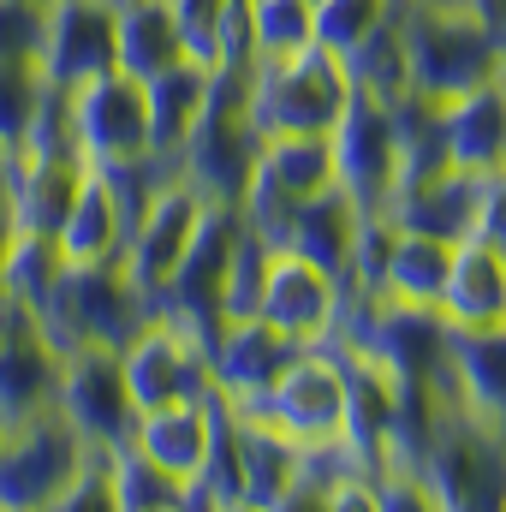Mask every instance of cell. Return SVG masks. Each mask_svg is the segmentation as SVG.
<instances>
[{
  "mask_svg": "<svg viewBox=\"0 0 506 512\" xmlns=\"http://www.w3.org/2000/svg\"><path fill=\"white\" fill-rule=\"evenodd\" d=\"M411 465L429 483L435 512H506V429L447 387V364L429 382V423Z\"/></svg>",
  "mask_w": 506,
  "mask_h": 512,
  "instance_id": "cell-1",
  "label": "cell"
},
{
  "mask_svg": "<svg viewBox=\"0 0 506 512\" xmlns=\"http://www.w3.org/2000/svg\"><path fill=\"white\" fill-rule=\"evenodd\" d=\"M399 18H405V66H411L417 102L441 108L477 84H495L501 36L483 24L477 6H411V0H399Z\"/></svg>",
  "mask_w": 506,
  "mask_h": 512,
  "instance_id": "cell-2",
  "label": "cell"
},
{
  "mask_svg": "<svg viewBox=\"0 0 506 512\" xmlns=\"http://www.w3.org/2000/svg\"><path fill=\"white\" fill-rule=\"evenodd\" d=\"M256 126H251V66H221L203 120L191 126L185 149L173 155V173L203 203H239L256 173Z\"/></svg>",
  "mask_w": 506,
  "mask_h": 512,
  "instance_id": "cell-3",
  "label": "cell"
},
{
  "mask_svg": "<svg viewBox=\"0 0 506 512\" xmlns=\"http://www.w3.org/2000/svg\"><path fill=\"white\" fill-rule=\"evenodd\" d=\"M352 72L334 48H304L286 60H251V126L256 137L274 131H334L352 108Z\"/></svg>",
  "mask_w": 506,
  "mask_h": 512,
  "instance_id": "cell-4",
  "label": "cell"
},
{
  "mask_svg": "<svg viewBox=\"0 0 506 512\" xmlns=\"http://www.w3.org/2000/svg\"><path fill=\"white\" fill-rule=\"evenodd\" d=\"M233 411L268 417L298 447H346V435H352V393H346L340 352L328 340L298 346L292 364L274 376V387L262 399H251V405H233Z\"/></svg>",
  "mask_w": 506,
  "mask_h": 512,
  "instance_id": "cell-5",
  "label": "cell"
},
{
  "mask_svg": "<svg viewBox=\"0 0 506 512\" xmlns=\"http://www.w3.org/2000/svg\"><path fill=\"white\" fill-rule=\"evenodd\" d=\"M36 322L60 352L90 346V340L96 346H126L149 322V304L131 292L120 262H102V268H66L60 286L48 292V304L36 310Z\"/></svg>",
  "mask_w": 506,
  "mask_h": 512,
  "instance_id": "cell-6",
  "label": "cell"
},
{
  "mask_svg": "<svg viewBox=\"0 0 506 512\" xmlns=\"http://www.w3.org/2000/svg\"><path fill=\"white\" fill-rule=\"evenodd\" d=\"M84 453L90 441L60 411L0 429V512H60Z\"/></svg>",
  "mask_w": 506,
  "mask_h": 512,
  "instance_id": "cell-7",
  "label": "cell"
},
{
  "mask_svg": "<svg viewBox=\"0 0 506 512\" xmlns=\"http://www.w3.org/2000/svg\"><path fill=\"white\" fill-rule=\"evenodd\" d=\"M203 197L179 179V173H161L155 179V191L143 197V209L131 215L126 227V251H120V274L131 280V292L155 310V298L167 292V280H173V268L185 262V245L197 239V227H203Z\"/></svg>",
  "mask_w": 506,
  "mask_h": 512,
  "instance_id": "cell-8",
  "label": "cell"
},
{
  "mask_svg": "<svg viewBox=\"0 0 506 512\" xmlns=\"http://www.w3.org/2000/svg\"><path fill=\"white\" fill-rule=\"evenodd\" d=\"M66 120H72V149L84 167L114 173L155 161L149 155V108H143V84L131 72H102L90 84H78L66 96Z\"/></svg>",
  "mask_w": 506,
  "mask_h": 512,
  "instance_id": "cell-9",
  "label": "cell"
},
{
  "mask_svg": "<svg viewBox=\"0 0 506 512\" xmlns=\"http://www.w3.org/2000/svg\"><path fill=\"white\" fill-rule=\"evenodd\" d=\"M54 411L90 441V447H126L137 405H131L126 370H120V346H72L60 352V399Z\"/></svg>",
  "mask_w": 506,
  "mask_h": 512,
  "instance_id": "cell-10",
  "label": "cell"
},
{
  "mask_svg": "<svg viewBox=\"0 0 506 512\" xmlns=\"http://www.w3.org/2000/svg\"><path fill=\"white\" fill-rule=\"evenodd\" d=\"M328 143H334V185L364 215H381L399 179V108L352 96V108L328 131Z\"/></svg>",
  "mask_w": 506,
  "mask_h": 512,
  "instance_id": "cell-11",
  "label": "cell"
},
{
  "mask_svg": "<svg viewBox=\"0 0 506 512\" xmlns=\"http://www.w3.org/2000/svg\"><path fill=\"white\" fill-rule=\"evenodd\" d=\"M114 6L120 0H48L42 18V84L72 96L78 84L120 72V48H114Z\"/></svg>",
  "mask_w": 506,
  "mask_h": 512,
  "instance_id": "cell-12",
  "label": "cell"
},
{
  "mask_svg": "<svg viewBox=\"0 0 506 512\" xmlns=\"http://www.w3.org/2000/svg\"><path fill=\"white\" fill-rule=\"evenodd\" d=\"M340 304H346V286L328 268H316L310 256H298V251L268 256V274H262V292H256V316L274 334H286L298 346H316V340L334 334Z\"/></svg>",
  "mask_w": 506,
  "mask_h": 512,
  "instance_id": "cell-13",
  "label": "cell"
},
{
  "mask_svg": "<svg viewBox=\"0 0 506 512\" xmlns=\"http://www.w3.org/2000/svg\"><path fill=\"white\" fill-rule=\"evenodd\" d=\"M215 435H221V393L167 399V405L137 411V423H131V447L185 489L203 477V465L215 453Z\"/></svg>",
  "mask_w": 506,
  "mask_h": 512,
  "instance_id": "cell-14",
  "label": "cell"
},
{
  "mask_svg": "<svg viewBox=\"0 0 506 512\" xmlns=\"http://www.w3.org/2000/svg\"><path fill=\"white\" fill-rule=\"evenodd\" d=\"M120 370H126V387H131V405L137 411L167 405V399H191V393H215L209 358L179 328H167L161 316H149L126 346H120Z\"/></svg>",
  "mask_w": 506,
  "mask_h": 512,
  "instance_id": "cell-15",
  "label": "cell"
},
{
  "mask_svg": "<svg viewBox=\"0 0 506 512\" xmlns=\"http://www.w3.org/2000/svg\"><path fill=\"white\" fill-rule=\"evenodd\" d=\"M292 352H298V340H286V334H274L262 316H239V322H227L221 334H215V346H209V382L215 393L227 399V405H251L262 399L274 376L292 364Z\"/></svg>",
  "mask_w": 506,
  "mask_h": 512,
  "instance_id": "cell-16",
  "label": "cell"
},
{
  "mask_svg": "<svg viewBox=\"0 0 506 512\" xmlns=\"http://www.w3.org/2000/svg\"><path fill=\"white\" fill-rule=\"evenodd\" d=\"M477 203H483V173L447 161L441 173H429V179H417L411 191H399L381 215H387L393 227H411V233H429V239L459 245V239L477 233Z\"/></svg>",
  "mask_w": 506,
  "mask_h": 512,
  "instance_id": "cell-17",
  "label": "cell"
},
{
  "mask_svg": "<svg viewBox=\"0 0 506 512\" xmlns=\"http://www.w3.org/2000/svg\"><path fill=\"white\" fill-rule=\"evenodd\" d=\"M126 227H131L126 197L108 185V173L84 167V179H78V191H72V209H66V221L54 227V245L66 256V268H102V262H120Z\"/></svg>",
  "mask_w": 506,
  "mask_h": 512,
  "instance_id": "cell-18",
  "label": "cell"
},
{
  "mask_svg": "<svg viewBox=\"0 0 506 512\" xmlns=\"http://www.w3.org/2000/svg\"><path fill=\"white\" fill-rule=\"evenodd\" d=\"M6 167V203H12V227L24 233H54L72 209V191L84 179V161L72 149H42V155H12Z\"/></svg>",
  "mask_w": 506,
  "mask_h": 512,
  "instance_id": "cell-19",
  "label": "cell"
},
{
  "mask_svg": "<svg viewBox=\"0 0 506 512\" xmlns=\"http://www.w3.org/2000/svg\"><path fill=\"white\" fill-rule=\"evenodd\" d=\"M435 316L453 334H465V328H501L506 322V256L495 245H483V239H459Z\"/></svg>",
  "mask_w": 506,
  "mask_h": 512,
  "instance_id": "cell-20",
  "label": "cell"
},
{
  "mask_svg": "<svg viewBox=\"0 0 506 512\" xmlns=\"http://www.w3.org/2000/svg\"><path fill=\"white\" fill-rule=\"evenodd\" d=\"M137 84H143V108H149V155L173 173V155L185 149L191 126H197L203 108H209L215 72L197 66V60H173V66H161L155 78H137Z\"/></svg>",
  "mask_w": 506,
  "mask_h": 512,
  "instance_id": "cell-21",
  "label": "cell"
},
{
  "mask_svg": "<svg viewBox=\"0 0 506 512\" xmlns=\"http://www.w3.org/2000/svg\"><path fill=\"white\" fill-rule=\"evenodd\" d=\"M227 405V399H221ZM227 435H233V459H239V477H245V512H274L286 483L298 477L304 465V447L286 441L268 417L256 411H233L227 405Z\"/></svg>",
  "mask_w": 506,
  "mask_h": 512,
  "instance_id": "cell-22",
  "label": "cell"
},
{
  "mask_svg": "<svg viewBox=\"0 0 506 512\" xmlns=\"http://www.w3.org/2000/svg\"><path fill=\"white\" fill-rule=\"evenodd\" d=\"M435 126L447 143V161L453 167H471V173H495L506 167V96L501 84H477L453 102L435 108Z\"/></svg>",
  "mask_w": 506,
  "mask_h": 512,
  "instance_id": "cell-23",
  "label": "cell"
},
{
  "mask_svg": "<svg viewBox=\"0 0 506 512\" xmlns=\"http://www.w3.org/2000/svg\"><path fill=\"white\" fill-rule=\"evenodd\" d=\"M447 387L489 423L506 429V322L501 328H447Z\"/></svg>",
  "mask_w": 506,
  "mask_h": 512,
  "instance_id": "cell-24",
  "label": "cell"
},
{
  "mask_svg": "<svg viewBox=\"0 0 506 512\" xmlns=\"http://www.w3.org/2000/svg\"><path fill=\"white\" fill-rule=\"evenodd\" d=\"M358 227H364V209L340 185H328V191H316V197L298 203L292 233H286V251L310 256L316 268H328L334 280H346L352 251H358Z\"/></svg>",
  "mask_w": 506,
  "mask_h": 512,
  "instance_id": "cell-25",
  "label": "cell"
},
{
  "mask_svg": "<svg viewBox=\"0 0 506 512\" xmlns=\"http://www.w3.org/2000/svg\"><path fill=\"white\" fill-rule=\"evenodd\" d=\"M447 268H453V245L447 239L393 227V251H387V268H381V298L387 304H411V310H435L441 286H447Z\"/></svg>",
  "mask_w": 506,
  "mask_h": 512,
  "instance_id": "cell-26",
  "label": "cell"
},
{
  "mask_svg": "<svg viewBox=\"0 0 506 512\" xmlns=\"http://www.w3.org/2000/svg\"><path fill=\"white\" fill-rule=\"evenodd\" d=\"M256 173L304 203L334 185V143L328 131H274L256 143Z\"/></svg>",
  "mask_w": 506,
  "mask_h": 512,
  "instance_id": "cell-27",
  "label": "cell"
},
{
  "mask_svg": "<svg viewBox=\"0 0 506 512\" xmlns=\"http://www.w3.org/2000/svg\"><path fill=\"white\" fill-rule=\"evenodd\" d=\"M114 48H120V72H131V78H155L161 66L185 60L173 6L167 0H120L114 6Z\"/></svg>",
  "mask_w": 506,
  "mask_h": 512,
  "instance_id": "cell-28",
  "label": "cell"
},
{
  "mask_svg": "<svg viewBox=\"0 0 506 512\" xmlns=\"http://www.w3.org/2000/svg\"><path fill=\"white\" fill-rule=\"evenodd\" d=\"M340 60H346V72H352V90H358V96L399 108V102L411 96V66H405V18H399V6L381 18L376 30L352 48V54H340Z\"/></svg>",
  "mask_w": 506,
  "mask_h": 512,
  "instance_id": "cell-29",
  "label": "cell"
},
{
  "mask_svg": "<svg viewBox=\"0 0 506 512\" xmlns=\"http://www.w3.org/2000/svg\"><path fill=\"white\" fill-rule=\"evenodd\" d=\"M60 274H66V256L54 245V233H12V251H6V280H0V292L18 304V310H42L48 304V292L60 286Z\"/></svg>",
  "mask_w": 506,
  "mask_h": 512,
  "instance_id": "cell-30",
  "label": "cell"
},
{
  "mask_svg": "<svg viewBox=\"0 0 506 512\" xmlns=\"http://www.w3.org/2000/svg\"><path fill=\"white\" fill-rule=\"evenodd\" d=\"M256 60H286L316 48V0H251Z\"/></svg>",
  "mask_w": 506,
  "mask_h": 512,
  "instance_id": "cell-31",
  "label": "cell"
},
{
  "mask_svg": "<svg viewBox=\"0 0 506 512\" xmlns=\"http://www.w3.org/2000/svg\"><path fill=\"white\" fill-rule=\"evenodd\" d=\"M42 102H48L42 66L36 60H0V161H12L24 149Z\"/></svg>",
  "mask_w": 506,
  "mask_h": 512,
  "instance_id": "cell-32",
  "label": "cell"
},
{
  "mask_svg": "<svg viewBox=\"0 0 506 512\" xmlns=\"http://www.w3.org/2000/svg\"><path fill=\"white\" fill-rule=\"evenodd\" d=\"M114 512H185V483H173L126 441L114 447Z\"/></svg>",
  "mask_w": 506,
  "mask_h": 512,
  "instance_id": "cell-33",
  "label": "cell"
},
{
  "mask_svg": "<svg viewBox=\"0 0 506 512\" xmlns=\"http://www.w3.org/2000/svg\"><path fill=\"white\" fill-rule=\"evenodd\" d=\"M399 0H316V42L334 54H352Z\"/></svg>",
  "mask_w": 506,
  "mask_h": 512,
  "instance_id": "cell-34",
  "label": "cell"
},
{
  "mask_svg": "<svg viewBox=\"0 0 506 512\" xmlns=\"http://www.w3.org/2000/svg\"><path fill=\"white\" fill-rule=\"evenodd\" d=\"M173 24H179V48L197 66H221V24H227V0H167Z\"/></svg>",
  "mask_w": 506,
  "mask_h": 512,
  "instance_id": "cell-35",
  "label": "cell"
},
{
  "mask_svg": "<svg viewBox=\"0 0 506 512\" xmlns=\"http://www.w3.org/2000/svg\"><path fill=\"white\" fill-rule=\"evenodd\" d=\"M42 0H0V60H36L42 54Z\"/></svg>",
  "mask_w": 506,
  "mask_h": 512,
  "instance_id": "cell-36",
  "label": "cell"
},
{
  "mask_svg": "<svg viewBox=\"0 0 506 512\" xmlns=\"http://www.w3.org/2000/svg\"><path fill=\"white\" fill-rule=\"evenodd\" d=\"M471 239H483L506 256V167L483 173V203H477V233Z\"/></svg>",
  "mask_w": 506,
  "mask_h": 512,
  "instance_id": "cell-37",
  "label": "cell"
},
{
  "mask_svg": "<svg viewBox=\"0 0 506 512\" xmlns=\"http://www.w3.org/2000/svg\"><path fill=\"white\" fill-rule=\"evenodd\" d=\"M411 6H471V0H411Z\"/></svg>",
  "mask_w": 506,
  "mask_h": 512,
  "instance_id": "cell-38",
  "label": "cell"
},
{
  "mask_svg": "<svg viewBox=\"0 0 506 512\" xmlns=\"http://www.w3.org/2000/svg\"><path fill=\"white\" fill-rule=\"evenodd\" d=\"M495 84H501V96H506V48H501V72H495Z\"/></svg>",
  "mask_w": 506,
  "mask_h": 512,
  "instance_id": "cell-39",
  "label": "cell"
},
{
  "mask_svg": "<svg viewBox=\"0 0 506 512\" xmlns=\"http://www.w3.org/2000/svg\"><path fill=\"white\" fill-rule=\"evenodd\" d=\"M42 6H48V0H42Z\"/></svg>",
  "mask_w": 506,
  "mask_h": 512,
  "instance_id": "cell-40",
  "label": "cell"
}]
</instances>
